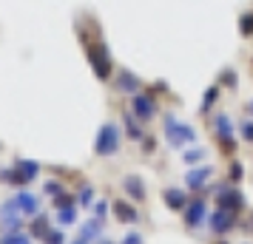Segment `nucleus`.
<instances>
[{"mask_svg": "<svg viewBox=\"0 0 253 244\" xmlns=\"http://www.w3.org/2000/svg\"><path fill=\"white\" fill-rule=\"evenodd\" d=\"M111 208H114V216H117V219L126 221V224H131V221H139L137 210L131 208V205H126V202H114Z\"/></svg>", "mask_w": 253, "mask_h": 244, "instance_id": "obj_10", "label": "nucleus"}, {"mask_svg": "<svg viewBox=\"0 0 253 244\" xmlns=\"http://www.w3.org/2000/svg\"><path fill=\"white\" fill-rule=\"evenodd\" d=\"M216 134H219V139L225 142L228 148H233V122H230L228 114H219L216 116Z\"/></svg>", "mask_w": 253, "mask_h": 244, "instance_id": "obj_8", "label": "nucleus"}, {"mask_svg": "<svg viewBox=\"0 0 253 244\" xmlns=\"http://www.w3.org/2000/svg\"><path fill=\"white\" fill-rule=\"evenodd\" d=\"M230 174H233V176H230L233 182H239V179H242V165H239V162H233V168H230Z\"/></svg>", "mask_w": 253, "mask_h": 244, "instance_id": "obj_28", "label": "nucleus"}, {"mask_svg": "<svg viewBox=\"0 0 253 244\" xmlns=\"http://www.w3.org/2000/svg\"><path fill=\"white\" fill-rule=\"evenodd\" d=\"M71 244H88V242H85V239H77V242H71Z\"/></svg>", "mask_w": 253, "mask_h": 244, "instance_id": "obj_31", "label": "nucleus"}, {"mask_svg": "<svg viewBox=\"0 0 253 244\" xmlns=\"http://www.w3.org/2000/svg\"><path fill=\"white\" fill-rule=\"evenodd\" d=\"M202 219H205V202L196 199V202H191L188 210H185V224H188V227H199Z\"/></svg>", "mask_w": 253, "mask_h": 244, "instance_id": "obj_6", "label": "nucleus"}, {"mask_svg": "<svg viewBox=\"0 0 253 244\" xmlns=\"http://www.w3.org/2000/svg\"><path fill=\"white\" fill-rule=\"evenodd\" d=\"M211 174H213L211 168H196V171H191V174H188V179H185V182H188V187H191V190H199V187L208 182V176H211Z\"/></svg>", "mask_w": 253, "mask_h": 244, "instance_id": "obj_11", "label": "nucleus"}, {"mask_svg": "<svg viewBox=\"0 0 253 244\" xmlns=\"http://www.w3.org/2000/svg\"><path fill=\"white\" fill-rule=\"evenodd\" d=\"M123 122H126V134L131 137V139H142V128H139L137 122L131 119V114H126V116H123Z\"/></svg>", "mask_w": 253, "mask_h": 244, "instance_id": "obj_18", "label": "nucleus"}, {"mask_svg": "<svg viewBox=\"0 0 253 244\" xmlns=\"http://www.w3.org/2000/svg\"><path fill=\"white\" fill-rule=\"evenodd\" d=\"M100 230H103V219H91L85 227H83L80 239H85V242H91L94 236H100Z\"/></svg>", "mask_w": 253, "mask_h": 244, "instance_id": "obj_17", "label": "nucleus"}, {"mask_svg": "<svg viewBox=\"0 0 253 244\" xmlns=\"http://www.w3.org/2000/svg\"><path fill=\"white\" fill-rule=\"evenodd\" d=\"M94 151H97V156H114L120 151V128L111 125V122H105L103 128H100V134H97Z\"/></svg>", "mask_w": 253, "mask_h": 244, "instance_id": "obj_1", "label": "nucleus"}, {"mask_svg": "<svg viewBox=\"0 0 253 244\" xmlns=\"http://www.w3.org/2000/svg\"><path fill=\"white\" fill-rule=\"evenodd\" d=\"M80 202H83V205H91V202H94V190H91V187H83Z\"/></svg>", "mask_w": 253, "mask_h": 244, "instance_id": "obj_24", "label": "nucleus"}, {"mask_svg": "<svg viewBox=\"0 0 253 244\" xmlns=\"http://www.w3.org/2000/svg\"><path fill=\"white\" fill-rule=\"evenodd\" d=\"M48 230H51V227H48V219H46V216L35 219V224H32V233H35V236H40V239H43Z\"/></svg>", "mask_w": 253, "mask_h": 244, "instance_id": "obj_21", "label": "nucleus"}, {"mask_svg": "<svg viewBox=\"0 0 253 244\" xmlns=\"http://www.w3.org/2000/svg\"><path fill=\"white\" fill-rule=\"evenodd\" d=\"M233 227V216H230V210H219L216 216H213V221H211V230L213 233H225Z\"/></svg>", "mask_w": 253, "mask_h": 244, "instance_id": "obj_12", "label": "nucleus"}, {"mask_svg": "<svg viewBox=\"0 0 253 244\" xmlns=\"http://www.w3.org/2000/svg\"><path fill=\"white\" fill-rule=\"evenodd\" d=\"M91 54V63H94V71H97V77L100 80H105L108 77V71H111V63H108V54H105V48L103 46H97L88 51Z\"/></svg>", "mask_w": 253, "mask_h": 244, "instance_id": "obj_5", "label": "nucleus"}, {"mask_svg": "<svg viewBox=\"0 0 253 244\" xmlns=\"http://www.w3.org/2000/svg\"><path fill=\"white\" fill-rule=\"evenodd\" d=\"M242 137H245L248 142H253V122H251V119H248V122L242 125Z\"/></svg>", "mask_w": 253, "mask_h": 244, "instance_id": "obj_25", "label": "nucleus"}, {"mask_svg": "<svg viewBox=\"0 0 253 244\" xmlns=\"http://www.w3.org/2000/svg\"><path fill=\"white\" fill-rule=\"evenodd\" d=\"M43 244H66V239H63V230H48L46 236H43Z\"/></svg>", "mask_w": 253, "mask_h": 244, "instance_id": "obj_22", "label": "nucleus"}, {"mask_svg": "<svg viewBox=\"0 0 253 244\" xmlns=\"http://www.w3.org/2000/svg\"><path fill=\"white\" fill-rule=\"evenodd\" d=\"M46 190H48V193H60V185H57V182H48Z\"/></svg>", "mask_w": 253, "mask_h": 244, "instance_id": "obj_29", "label": "nucleus"}, {"mask_svg": "<svg viewBox=\"0 0 253 244\" xmlns=\"http://www.w3.org/2000/svg\"><path fill=\"white\" fill-rule=\"evenodd\" d=\"M117 88H120V91H128V94H137L139 80H137V77H131V74H120V80H117Z\"/></svg>", "mask_w": 253, "mask_h": 244, "instance_id": "obj_15", "label": "nucleus"}, {"mask_svg": "<svg viewBox=\"0 0 253 244\" xmlns=\"http://www.w3.org/2000/svg\"><path fill=\"white\" fill-rule=\"evenodd\" d=\"M126 190L137 199V202H145V185H142V179H137V176H126Z\"/></svg>", "mask_w": 253, "mask_h": 244, "instance_id": "obj_13", "label": "nucleus"}, {"mask_svg": "<svg viewBox=\"0 0 253 244\" xmlns=\"http://www.w3.org/2000/svg\"><path fill=\"white\" fill-rule=\"evenodd\" d=\"M248 111H251V114H253V103H248Z\"/></svg>", "mask_w": 253, "mask_h": 244, "instance_id": "obj_32", "label": "nucleus"}, {"mask_svg": "<svg viewBox=\"0 0 253 244\" xmlns=\"http://www.w3.org/2000/svg\"><path fill=\"white\" fill-rule=\"evenodd\" d=\"M105 210H108V205H105V202H100V205H97V216H103Z\"/></svg>", "mask_w": 253, "mask_h": 244, "instance_id": "obj_30", "label": "nucleus"}, {"mask_svg": "<svg viewBox=\"0 0 253 244\" xmlns=\"http://www.w3.org/2000/svg\"><path fill=\"white\" fill-rule=\"evenodd\" d=\"M213 100H216V88H211V91H208L205 103H202V111H208V108H211V103H213Z\"/></svg>", "mask_w": 253, "mask_h": 244, "instance_id": "obj_26", "label": "nucleus"}, {"mask_svg": "<svg viewBox=\"0 0 253 244\" xmlns=\"http://www.w3.org/2000/svg\"><path fill=\"white\" fill-rule=\"evenodd\" d=\"M165 205H168V208L171 210H182L185 205H188V196H185L182 190H165Z\"/></svg>", "mask_w": 253, "mask_h": 244, "instance_id": "obj_14", "label": "nucleus"}, {"mask_svg": "<svg viewBox=\"0 0 253 244\" xmlns=\"http://www.w3.org/2000/svg\"><path fill=\"white\" fill-rule=\"evenodd\" d=\"M60 224L66 227V224H74V219H77V210H74V205H69V208H60Z\"/></svg>", "mask_w": 253, "mask_h": 244, "instance_id": "obj_19", "label": "nucleus"}, {"mask_svg": "<svg viewBox=\"0 0 253 244\" xmlns=\"http://www.w3.org/2000/svg\"><path fill=\"white\" fill-rule=\"evenodd\" d=\"M103 244H108V242H103Z\"/></svg>", "mask_w": 253, "mask_h": 244, "instance_id": "obj_33", "label": "nucleus"}, {"mask_svg": "<svg viewBox=\"0 0 253 244\" xmlns=\"http://www.w3.org/2000/svg\"><path fill=\"white\" fill-rule=\"evenodd\" d=\"M0 224H3V230L6 233H20L23 227V221H20V208H17V202H6L3 208H0Z\"/></svg>", "mask_w": 253, "mask_h": 244, "instance_id": "obj_3", "label": "nucleus"}, {"mask_svg": "<svg viewBox=\"0 0 253 244\" xmlns=\"http://www.w3.org/2000/svg\"><path fill=\"white\" fill-rule=\"evenodd\" d=\"M165 128H168V131H165V137H168V142H171L173 148H179L182 142H194L196 139V134H194L191 125H176L171 116L165 119Z\"/></svg>", "mask_w": 253, "mask_h": 244, "instance_id": "obj_2", "label": "nucleus"}, {"mask_svg": "<svg viewBox=\"0 0 253 244\" xmlns=\"http://www.w3.org/2000/svg\"><path fill=\"white\" fill-rule=\"evenodd\" d=\"M123 244H142V236H139V233H128Z\"/></svg>", "mask_w": 253, "mask_h": 244, "instance_id": "obj_27", "label": "nucleus"}, {"mask_svg": "<svg viewBox=\"0 0 253 244\" xmlns=\"http://www.w3.org/2000/svg\"><path fill=\"white\" fill-rule=\"evenodd\" d=\"M0 244H32V239L23 236V233H6V236L0 239Z\"/></svg>", "mask_w": 253, "mask_h": 244, "instance_id": "obj_20", "label": "nucleus"}, {"mask_svg": "<svg viewBox=\"0 0 253 244\" xmlns=\"http://www.w3.org/2000/svg\"><path fill=\"white\" fill-rule=\"evenodd\" d=\"M14 202H17V208H20V213H26V216H35L37 213V196H32V193H17L14 196Z\"/></svg>", "mask_w": 253, "mask_h": 244, "instance_id": "obj_9", "label": "nucleus"}, {"mask_svg": "<svg viewBox=\"0 0 253 244\" xmlns=\"http://www.w3.org/2000/svg\"><path fill=\"white\" fill-rule=\"evenodd\" d=\"M202 156H205V153H202V151H196V148H194V151H188V153H185V162H188V165L202 162Z\"/></svg>", "mask_w": 253, "mask_h": 244, "instance_id": "obj_23", "label": "nucleus"}, {"mask_svg": "<svg viewBox=\"0 0 253 244\" xmlns=\"http://www.w3.org/2000/svg\"><path fill=\"white\" fill-rule=\"evenodd\" d=\"M14 171H17V179H20V185H26V182H32V179L40 174V165H37V162H29V159H17Z\"/></svg>", "mask_w": 253, "mask_h": 244, "instance_id": "obj_7", "label": "nucleus"}, {"mask_svg": "<svg viewBox=\"0 0 253 244\" xmlns=\"http://www.w3.org/2000/svg\"><path fill=\"white\" fill-rule=\"evenodd\" d=\"M131 108H134V114H137L139 119H151V116L157 114V105H154V100H151V97H145V94H134Z\"/></svg>", "mask_w": 253, "mask_h": 244, "instance_id": "obj_4", "label": "nucleus"}, {"mask_svg": "<svg viewBox=\"0 0 253 244\" xmlns=\"http://www.w3.org/2000/svg\"><path fill=\"white\" fill-rule=\"evenodd\" d=\"M219 205H222V210H236V208H242V196L233 193V190H228V193H222Z\"/></svg>", "mask_w": 253, "mask_h": 244, "instance_id": "obj_16", "label": "nucleus"}]
</instances>
